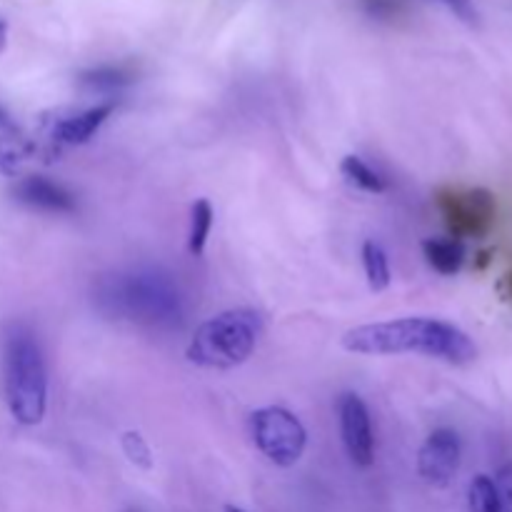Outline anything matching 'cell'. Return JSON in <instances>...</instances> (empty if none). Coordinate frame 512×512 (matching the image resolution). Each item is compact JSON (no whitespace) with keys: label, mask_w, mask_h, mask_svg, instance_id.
Returning a JSON list of instances; mask_svg holds the SVG:
<instances>
[{"label":"cell","mask_w":512,"mask_h":512,"mask_svg":"<svg viewBox=\"0 0 512 512\" xmlns=\"http://www.w3.org/2000/svg\"><path fill=\"white\" fill-rule=\"evenodd\" d=\"M250 433L255 445L270 463L290 468L305 453L308 433L303 423L285 408H263L250 418Z\"/></svg>","instance_id":"cell-5"},{"label":"cell","mask_w":512,"mask_h":512,"mask_svg":"<svg viewBox=\"0 0 512 512\" xmlns=\"http://www.w3.org/2000/svg\"><path fill=\"white\" fill-rule=\"evenodd\" d=\"M340 413V433H343L345 450H348L350 460L358 468H368L373 465L375 458V440H373V425H370V413L365 408L363 398L355 393H345L338 405Z\"/></svg>","instance_id":"cell-8"},{"label":"cell","mask_w":512,"mask_h":512,"mask_svg":"<svg viewBox=\"0 0 512 512\" xmlns=\"http://www.w3.org/2000/svg\"><path fill=\"white\" fill-rule=\"evenodd\" d=\"M423 253L428 263L438 270L440 275L460 273L465 263V245L463 240L455 238H430L423 243Z\"/></svg>","instance_id":"cell-11"},{"label":"cell","mask_w":512,"mask_h":512,"mask_svg":"<svg viewBox=\"0 0 512 512\" xmlns=\"http://www.w3.org/2000/svg\"><path fill=\"white\" fill-rule=\"evenodd\" d=\"M130 512H135V510H130Z\"/></svg>","instance_id":"cell-24"},{"label":"cell","mask_w":512,"mask_h":512,"mask_svg":"<svg viewBox=\"0 0 512 512\" xmlns=\"http://www.w3.org/2000/svg\"><path fill=\"white\" fill-rule=\"evenodd\" d=\"M13 123H10V118H8V113H5L3 108H0V135H5V133H13Z\"/></svg>","instance_id":"cell-20"},{"label":"cell","mask_w":512,"mask_h":512,"mask_svg":"<svg viewBox=\"0 0 512 512\" xmlns=\"http://www.w3.org/2000/svg\"><path fill=\"white\" fill-rule=\"evenodd\" d=\"M363 265H365V275H368V283L375 293L385 290L390 285V265H388V255L385 250L380 248L375 240H368L363 245Z\"/></svg>","instance_id":"cell-15"},{"label":"cell","mask_w":512,"mask_h":512,"mask_svg":"<svg viewBox=\"0 0 512 512\" xmlns=\"http://www.w3.org/2000/svg\"><path fill=\"white\" fill-rule=\"evenodd\" d=\"M468 503H470V512H500L498 498H495L493 478H488V475H478V478L470 483Z\"/></svg>","instance_id":"cell-16"},{"label":"cell","mask_w":512,"mask_h":512,"mask_svg":"<svg viewBox=\"0 0 512 512\" xmlns=\"http://www.w3.org/2000/svg\"><path fill=\"white\" fill-rule=\"evenodd\" d=\"M133 83V73L118 65H103V68H93L80 73V85L90 93H115V90L125 88Z\"/></svg>","instance_id":"cell-12"},{"label":"cell","mask_w":512,"mask_h":512,"mask_svg":"<svg viewBox=\"0 0 512 512\" xmlns=\"http://www.w3.org/2000/svg\"><path fill=\"white\" fill-rule=\"evenodd\" d=\"M210 228H213V208L208 200H195L190 208V233H188V250L190 255L200 258L208 245Z\"/></svg>","instance_id":"cell-13"},{"label":"cell","mask_w":512,"mask_h":512,"mask_svg":"<svg viewBox=\"0 0 512 512\" xmlns=\"http://www.w3.org/2000/svg\"><path fill=\"white\" fill-rule=\"evenodd\" d=\"M508 290H510V295H512V273L508 275Z\"/></svg>","instance_id":"cell-23"},{"label":"cell","mask_w":512,"mask_h":512,"mask_svg":"<svg viewBox=\"0 0 512 512\" xmlns=\"http://www.w3.org/2000/svg\"><path fill=\"white\" fill-rule=\"evenodd\" d=\"M440 3H443L450 13L458 15L463 23L478 25V10H475L473 0H440Z\"/></svg>","instance_id":"cell-19"},{"label":"cell","mask_w":512,"mask_h":512,"mask_svg":"<svg viewBox=\"0 0 512 512\" xmlns=\"http://www.w3.org/2000/svg\"><path fill=\"white\" fill-rule=\"evenodd\" d=\"M260 333L263 318L255 310H228L195 330L188 358L203 368H235L253 355Z\"/></svg>","instance_id":"cell-4"},{"label":"cell","mask_w":512,"mask_h":512,"mask_svg":"<svg viewBox=\"0 0 512 512\" xmlns=\"http://www.w3.org/2000/svg\"><path fill=\"white\" fill-rule=\"evenodd\" d=\"M343 348L360 355L420 353L453 365H468L478 355V348L468 333L435 318H403L360 325L343 335Z\"/></svg>","instance_id":"cell-1"},{"label":"cell","mask_w":512,"mask_h":512,"mask_svg":"<svg viewBox=\"0 0 512 512\" xmlns=\"http://www.w3.org/2000/svg\"><path fill=\"white\" fill-rule=\"evenodd\" d=\"M123 450H125V455L130 458V463H135L138 468H143V470L153 468V455H150L148 443H145V438L140 433H125L123 435Z\"/></svg>","instance_id":"cell-17"},{"label":"cell","mask_w":512,"mask_h":512,"mask_svg":"<svg viewBox=\"0 0 512 512\" xmlns=\"http://www.w3.org/2000/svg\"><path fill=\"white\" fill-rule=\"evenodd\" d=\"M460 438L455 430L440 428L425 440L418 455V473L433 488H448L460 468Z\"/></svg>","instance_id":"cell-7"},{"label":"cell","mask_w":512,"mask_h":512,"mask_svg":"<svg viewBox=\"0 0 512 512\" xmlns=\"http://www.w3.org/2000/svg\"><path fill=\"white\" fill-rule=\"evenodd\" d=\"M500 512H512V463H505L493 480Z\"/></svg>","instance_id":"cell-18"},{"label":"cell","mask_w":512,"mask_h":512,"mask_svg":"<svg viewBox=\"0 0 512 512\" xmlns=\"http://www.w3.org/2000/svg\"><path fill=\"white\" fill-rule=\"evenodd\" d=\"M5 398L13 418L38 425L48 405V375L38 340L28 328L13 325L5 335Z\"/></svg>","instance_id":"cell-3"},{"label":"cell","mask_w":512,"mask_h":512,"mask_svg":"<svg viewBox=\"0 0 512 512\" xmlns=\"http://www.w3.org/2000/svg\"><path fill=\"white\" fill-rule=\"evenodd\" d=\"M100 310L150 328H173L183 320V300L168 275L153 270L113 275L98 285Z\"/></svg>","instance_id":"cell-2"},{"label":"cell","mask_w":512,"mask_h":512,"mask_svg":"<svg viewBox=\"0 0 512 512\" xmlns=\"http://www.w3.org/2000/svg\"><path fill=\"white\" fill-rule=\"evenodd\" d=\"M340 170H343V175L350 183L358 185L365 193H385V188H388L383 175L375 173V170L370 168L363 158H358V155H348V158L343 160V165H340Z\"/></svg>","instance_id":"cell-14"},{"label":"cell","mask_w":512,"mask_h":512,"mask_svg":"<svg viewBox=\"0 0 512 512\" xmlns=\"http://www.w3.org/2000/svg\"><path fill=\"white\" fill-rule=\"evenodd\" d=\"M225 512H245V510H240V508H233V505H230V508H225Z\"/></svg>","instance_id":"cell-22"},{"label":"cell","mask_w":512,"mask_h":512,"mask_svg":"<svg viewBox=\"0 0 512 512\" xmlns=\"http://www.w3.org/2000/svg\"><path fill=\"white\" fill-rule=\"evenodd\" d=\"M110 113H113V103H103V105H95V108L83 110V113L78 115L63 118L53 130L55 140L68 145L88 143V140L98 133L100 125L110 118Z\"/></svg>","instance_id":"cell-10"},{"label":"cell","mask_w":512,"mask_h":512,"mask_svg":"<svg viewBox=\"0 0 512 512\" xmlns=\"http://www.w3.org/2000/svg\"><path fill=\"white\" fill-rule=\"evenodd\" d=\"M5 43H8V28H5V23H0V53H3Z\"/></svg>","instance_id":"cell-21"},{"label":"cell","mask_w":512,"mask_h":512,"mask_svg":"<svg viewBox=\"0 0 512 512\" xmlns=\"http://www.w3.org/2000/svg\"><path fill=\"white\" fill-rule=\"evenodd\" d=\"M15 198L30 208L48 210V213H73L75 210L73 193H68L63 185L53 183V180L40 178V175L20 180L15 185Z\"/></svg>","instance_id":"cell-9"},{"label":"cell","mask_w":512,"mask_h":512,"mask_svg":"<svg viewBox=\"0 0 512 512\" xmlns=\"http://www.w3.org/2000/svg\"><path fill=\"white\" fill-rule=\"evenodd\" d=\"M438 210L455 240L483 238L493 230L498 205L485 188H445L438 193Z\"/></svg>","instance_id":"cell-6"}]
</instances>
